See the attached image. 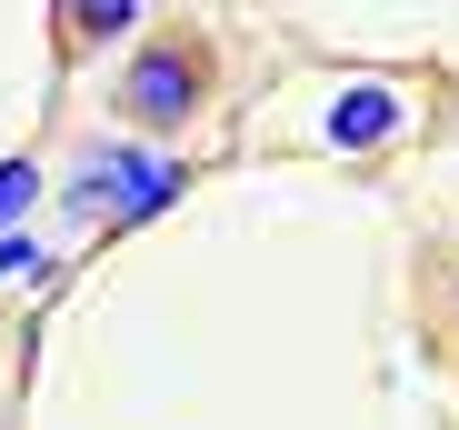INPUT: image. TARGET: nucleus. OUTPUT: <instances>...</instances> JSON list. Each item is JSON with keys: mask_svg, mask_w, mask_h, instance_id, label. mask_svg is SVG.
<instances>
[{"mask_svg": "<svg viewBox=\"0 0 459 430\" xmlns=\"http://www.w3.org/2000/svg\"><path fill=\"white\" fill-rule=\"evenodd\" d=\"M60 21H70V40H120L140 21V0H60Z\"/></svg>", "mask_w": 459, "mask_h": 430, "instance_id": "4", "label": "nucleus"}, {"mask_svg": "<svg viewBox=\"0 0 459 430\" xmlns=\"http://www.w3.org/2000/svg\"><path fill=\"white\" fill-rule=\"evenodd\" d=\"M30 270H50V250L30 241V221H11L0 231V280H30Z\"/></svg>", "mask_w": 459, "mask_h": 430, "instance_id": "6", "label": "nucleus"}, {"mask_svg": "<svg viewBox=\"0 0 459 430\" xmlns=\"http://www.w3.org/2000/svg\"><path fill=\"white\" fill-rule=\"evenodd\" d=\"M200 91H210V50H200V40H150V50H130V70H120V110H130L140 130H180V120L200 110Z\"/></svg>", "mask_w": 459, "mask_h": 430, "instance_id": "2", "label": "nucleus"}, {"mask_svg": "<svg viewBox=\"0 0 459 430\" xmlns=\"http://www.w3.org/2000/svg\"><path fill=\"white\" fill-rule=\"evenodd\" d=\"M410 130H420L410 81H340L320 101V151H340V161H369V151H390V140H410Z\"/></svg>", "mask_w": 459, "mask_h": 430, "instance_id": "3", "label": "nucleus"}, {"mask_svg": "<svg viewBox=\"0 0 459 430\" xmlns=\"http://www.w3.org/2000/svg\"><path fill=\"white\" fill-rule=\"evenodd\" d=\"M190 190V171L180 161H160V151H140V140H110V151H91L81 171H70V190H60V210L70 221H160V210Z\"/></svg>", "mask_w": 459, "mask_h": 430, "instance_id": "1", "label": "nucleus"}, {"mask_svg": "<svg viewBox=\"0 0 459 430\" xmlns=\"http://www.w3.org/2000/svg\"><path fill=\"white\" fill-rule=\"evenodd\" d=\"M40 190H50V180H40V161H30V151H11V161H0V231H11V221H30V210H40Z\"/></svg>", "mask_w": 459, "mask_h": 430, "instance_id": "5", "label": "nucleus"}]
</instances>
